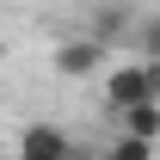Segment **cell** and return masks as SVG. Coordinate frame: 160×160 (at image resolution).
I'll list each match as a JSON object with an SVG mask.
<instances>
[{
    "mask_svg": "<svg viewBox=\"0 0 160 160\" xmlns=\"http://www.w3.org/2000/svg\"><path fill=\"white\" fill-rule=\"evenodd\" d=\"M129 43H136V56H142V62H160V12H142Z\"/></svg>",
    "mask_w": 160,
    "mask_h": 160,
    "instance_id": "obj_6",
    "label": "cell"
},
{
    "mask_svg": "<svg viewBox=\"0 0 160 160\" xmlns=\"http://www.w3.org/2000/svg\"><path fill=\"white\" fill-rule=\"evenodd\" d=\"M99 160H154V142H136V136H117V129H111V148H105Z\"/></svg>",
    "mask_w": 160,
    "mask_h": 160,
    "instance_id": "obj_7",
    "label": "cell"
},
{
    "mask_svg": "<svg viewBox=\"0 0 160 160\" xmlns=\"http://www.w3.org/2000/svg\"><path fill=\"white\" fill-rule=\"evenodd\" d=\"M117 136H136V142H160V105H136L117 117Z\"/></svg>",
    "mask_w": 160,
    "mask_h": 160,
    "instance_id": "obj_5",
    "label": "cell"
},
{
    "mask_svg": "<svg viewBox=\"0 0 160 160\" xmlns=\"http://www.w3.org/2000/svg\"><path fill=\"white\" fill-rule=\"evenodd\" d=\"M12 154H19V160H86L62 123H25V129H19V148H12Z\"/></svg>",
    "mask_w": 160,
    "mask_h": 160,
    "instance_id": "obj_3",
    "label": "cell"
},
{
    "mask_svg": "<svg viewBox=\"0 0 160 160\" xmlns=\"http://www.w3.org/2000/svg\"><path fill=\"white\" fill-rule=\"evenodd\" d=\"M105 56H111L105 43H92L86 31H68V37L49 49V68H56L62 80H92V74L105 68Z\"/></svg>",
    "mask_w": 160,
    "mask_h": 160,
    "instance_id": "obj_2",
    "label": "cell"
},
{
    "mask_svg": "<svg viewBox=\"0 0 160 160\" xmlns=\"http://www.w3.org/2000/svg\"><path fill=\"white\" fill-rule=\"evenodd\" d=\"M136 19H142V12H129V6H99V12L86 19V37L111 49V43H123V37H136Z\"/></svg>",
    "mask_w": 160,
    "mask_h": 160,
    "instance_id": "obj_4",
    "label": "cell"
},
{
    "mask_svg": "<svg viewBox=\"0 0 160 160\" xmlns=\"http://www.w3.org/2000/svg\"><path fill=\"white\" fill-rule=\"evenodd\" d=\"M105 105L111 111H136V105H160V62H142V56H129V62H117V68H105Z\"/></svg>",
    "mask_w": 160,
    "mask_h": 160,
    "instance_id": "obj_1",
    "label": "cell"
}]
</instances>
